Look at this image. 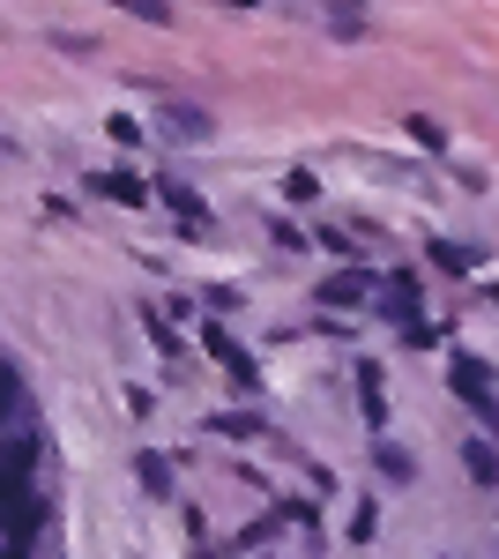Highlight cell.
Returning a JSON list of instances; mask_svg holds the SVG:
<instances>
[{
	"label": "cell",
	"instance_id": "6da1fadb",
	"mask_svg": "<svg viewBox=\"0 0 499 559\" xmlns=\"http://www.w3.org/2000/svg\"><path fill=\"white\" fill-rule=\"evenodd\" d=\"M209 350L224 358V373H239V381H253V358H247L239 344H224V336H209Z\"/></svg>",
	"mask_w": 499,
	"mask_h": 559
},
{
	"label": "cell",
	"instance_id": "7a4b0ae2",
	"mask_svg": "<svg viewBox=\"0 0 499 559\" xmlns=\"http://www.w3.org/2000/svg\"><path fill=\"white\" fill-rule=\"evenodd\" d=\"M97 194H112V202H142V179H134V173H105V179H97Z\"/></svg>",
	"mask_w": 499,
	"mask_h": 559
},
{
	"label": "cell",
	"instance_id": "3957f363",
	"mask_svg": "<svg viewBox=\"0 0 499 559\" xmlns=\"http://www.w3.org/2000/svg\"><path fill=\"white\" fill-rule=\"evenodd\" d=\"M165 120H171V134H209V112H194V105H171Z\"/></svg>",
	"mask_w": 499,
	"mask_h": 559
},
{
	"label": "cell",
	"instance_id": "277c9868",
	"mask_svg": "<svg viewBox=\"0 0 499 559\" xmlns=\"http://www.w3.org/2000/svg\"><path fill=\"white\" fill-rule=\"evenodd\" d=\"M358 292H366V276H335V284L321 292V299H329V306H343V299H358Z\"/></svg>",
	"mask_w": 499,
	"mask_h": 559
},
{
	"label": "cell",
	"instance_id": "5b68a950",
	"mask_svg": "<svg viewBox=\"0 0 499 559\" xmlns=\"http://www.w3.org/2000/svg\"><path fill=\"white\" fill-rule=\"evenodd\" d=\"M284 194H292V202H313L321 187H313V173H292V179H284Z\"/></svg>",
	"mask_w": 499,
	"mask_h": 559
}]
</instances>
